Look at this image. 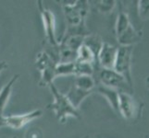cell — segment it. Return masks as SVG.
I'll return each mask as SVG.
<instances>
[{"label": "cell", "instance_id": "6da1fadb", "mask_svg": "<svg viewBox=\"0 0 149 138\" xmlns=\"http://www.w3.org/2000/svg\"><path fill=\"white\" fill-rule=\"evenodd\" d=\"M51 93L53 95L54 101L47 106L48 110H53L56 113V119L61 124H64L68 117L71 116L77 119H81V115L77 109L70 104L65 94L60 92L54 85V82L48 85Z\"/></svg>", "mask_w": 149, "mask_h": 138}, {"label": "cell", "instance_id": "7a4b0ae2", "mask_svg": "<svg viewBox=\"0 0 149 138\" xmlns=\"http://www.w3.org/2000/svg\"><path fill=\"white\" fill-rule=\"evenodd\" d=\"M58 65L45 52H40L36 55L35 65L41 73L39 85L41 87L48 86L54 82L56 76V65Z\"/></svg>", "mask_w": 149, "mask_h": 138}, {"label": "cell", "instance_id": "3957f363", "mask_svg": "<svg viewBox=\"0 0 149 138\" xmlns=\"http://www.w3.org/2000/svg\"><path fill=\"white\" fill-rule=\"evenodd\" d=\"M99 79L102 85L114 89L119 92L129 94L130 91H132V86L128 83V81L113 69L102 68L99 72Z\"/></svg>", "mask_w": 149, "mask_h": 138}, {"label": "cell", "instance_id": "277c9868", "mask_svg": "<svg viewBox=\"0 0 149 138\" xmlns=\"http://www.w3.org/2000/svg\"><path fill=\"white\" fill-rule=\"evenodd\" d=\"M38 10L40 12L41 18L43 20L44 30L45 32V39L47 41V43L52 46H58V41L56 37V19L53 12L47 8L43 4V1L38 0L36 2Z\"/></svg>", "mask_w": 149, "mask_h": 138}, {"label": "cell", "instance_id": "5b68a950", "mask_svg": "<svg viewBox=\"0 0 149 138\" xmlns=\"http://www.w3.org/2000/svg\"><path fill=\"white\" fill-rule=\"evenodd\" d=\"M132 46H121L118 49L117 57L113 70L119 73L124 78L128 83L132 86L131 78V58H132Z\"/></svg>", "mask_w": 149, "mask_h": 138}, {"label": "cell", "instance_id": "8992f818", "mask_svg": "<svg viewBox=\"0 0 149 138\" xmlns=\"http://www.w3.org/2000/svg\"><path fill=\"white\" fill-rule=\"evenodd\" d=\"M43 111L41 110H34L24 114L5 116V126L10 127V128L15 130H19L32 121L41 117Z\"/></svg>", "mask_w": 149, "mask_h": 138}, {"label": "cell", "instance_id": "52a82bcc", "mask_svg": "<svg viewBox=\"0 0 149 138\" xmlns=\"http://www.w3.org/2000/svg\"><path fill=\"white\" fill-rule=\"evenodd\" d=\"M118 48L107 43H103L102 47L99 51L97 61L102 68L105 69H113L117 57Z\"/></svg>", "mask_w": 149, "mask_h": 138}, {"label": "cell", "instance_id": "ba28073f", "mask_svg": "<svg viewBox=\"0 0 149 138\" xmlns=\"http://www.w3.org/2000/svg\"><path fill=\"white\" fill-rule=\"evenodd\" d=\"M137 104L128 93L119 92V111L127 119H132L137 113Z\"/></svg>", "mask_w": 149, "mask_h": 138}, {"label": "cell", "instance_id": "9c48e42d", "mask_svg": "<svg viewBox=\"0 0 149 138\" xmlns=\"http://www.w3.org/2000/svg\"><path fill=\"white\" fill-rule=\"evenodd\" d=\"M91 93H92V91L83 90L79 88H77L75 85H73L65 95L67 97V99L70 102V104L72 105L75 109L78 110L83 100L85 98H87Z\"/></svg>", "mask_w": 149, "mask_h": 138}, {"label": "cell", "instance_id": "30bf717a", "mask_svg": "<svg viewBox=\"0 0 149 138\" xmlns=\"http://www.w3.org/2000/svg\"><path fill=\"white\" fill-rule=\"evenodd\" d=\"M97 92L107 99L113 109L119 111V91L101 84L97 87Z\"/></svg>", "mask_w": 149, "mask_h": 138}, {"label": "cell", "instance_id": "8fae6325", "mask_svg": "<svg viewBox=\"0 0 149 138\" xmlns=\"http://www.w3.org/2000/svg\"><path fill=\"white\" fill-rule=\"evenodd\" d=\"M19 75H14L11 79L8 81V83H7L3 87V89L0 91V114L4 113V111L6 109V107L8 105V102L9 100L10 96H11L12 92V88L13 86L16 83V81L18 80Z\"/></svg>", "mask_w": 149, "mask_h": 138}, {"label": "cell", "instance_id": "7c38bea8", "mask_svg": "<svg viewBox=\"0 0 149 138\" xmlns=\"http://www.w3.org/2000/svg\"><path fill=\"white\" fill-rule=\"evenodd\" d=\"M95 61V56L93 52L84 43L80 46V48L77 51V58L75 62L80 63H87L93 65Z\"/></svg>", "mask_w": 149, "mask_h": 138}, {"label": "cell", "instance_id": "4fadbf2b", "mask_svg": "<svg viewBox=\"0 0 149 138\" xmlns=\"http://www.w3.org/2000/svg\"><path fill=\"white\" fill-rule=\"evenodd\" d=\"M119 42L121 46H132L133 43H135L139 39L138 34L134 32L132 26L128 28L125 32H123L121 34L118 36Z\"/></svg>", "mask_w": 149, "mask_h": 138}, {"label": "cell", "instance_id": "5bb4252c", "mask_svg": "<svg viewBox=\"0 0 149 138\" xmlns=\"http://www.w3.org/2000/svg\"><path fill=\"white\" fill-rule=\"evenodd\" d=\"M74 85L83 90L92 91L95 87V80L92 76H78L75 78Z\"/></svg>", "mask_w": 149, "mask_h": 138}, {"label": "cell", "instance_id": "9a60e30c", "mask_svg": "<svg viewBox=\"0 0 149 138\" xmlns=\"http://www.w3.org/2000/svg\"><path fill=\"white\" fill-rule=\"evenodd\" d=\"M84 44L86 45L88 47L93 54H95V58L97 59V56H98L99 51L103 45V43L101 42V40L99 37L97 36H92V35H88L84 38Z\"/></svg>", "mask_w": 149, "mask_h": 138}, {"label": "cell", "instance_id": "2e32d148", "mask_svg": "<svg viewBox=\"0 0 149 138\" xmlns=\"http://www.w3.org/2000/svg\"><path fill=\"white\" fill-rule=\"evenodd\" d=\"M94 73L93 65L87 63H74V76H92Z\"/></svg>", "mask_w": 149, "mask_h": 138}, {"label": "cell", "instance_id": "e0dca14e", "mask_svg": "<svg viewBox=\"0 0 149 138\" xmlns=\"http://www.w3.org/2000/svg\"><path fill=\"white\" fill-rule=\"evenodd\" d=\"M74 63L58 64L56 65V76L74 75Z\"/></svg>", "mask_w": 149, "mask_h": 138}, {"label": "cell", "instance_id": "ac0fdd59", "mask_svg": "<svg viewBox=\"0 0 149 138\" xmlns=\"http://www.w3.org/2000/svg\"><path fill=\"white\" fill-rule=\"evenodd\" d=\"M131 26V24L129 22V19H128L127 14L125 13H120L118 17V21H117V26H116V30H117V34L119 36L120 34H121L123 32Z\"/></svg>", "mask_w": 149, "mask_h": 138}, {"label": "cell", "instance_id": "d6986e66", "mask_svg": "<svg viewBox=\"0 0 149 138\" xmlns=\"http://www.w3.org/2000/svg\"><path fill=\"white\" fill-rule=\"evenodd\" d=\"M114 1H100L97 8L101 12H109L114 7Z\"/></svg>", "mask_w": 149, "mask_h": 138}, {"label": "cell", "instance_id": "ffe728a7", "mask_svg": "<svg viewBox=\"0 0 149 138\" xmlns=\"http://www.w3.org/2000/svg\"><path fill=\"white\" fill-rule=\"evenodd\" d=\"M25 138H43L42 131L39 128H32L27 132Z\"/></svg>", "mask_w": 149, "mask_h": 138}, {"label": "cell", "instance_id": "44dd1931", "mask_svg": "<svg viewBox=\"0 0 149 138\" xmlns=\"http://www.w3.org/2000/svg\"><path fill=\"white\" fill-rule=\"evenodd\" d=\"M8 66V64L5 62V61H2V62H0V73H1L4 69H6Z\"/></svg>", "mask_w": 149, "mask_h": 138}, {"label": "cell", "instance_id": "7402d4cb", "mask_svg": "<svg viewBox=\"0 0 149 138\" xmlns=\"http://www.w3.org/2000/svg\"><path fill=\"white\" fill-rule=\"evenodd\" d=\"M5 126V116L3 114H0V128Z\"/></svg>", "mask_w": 149, "mask_h": 138}]
</instances>
